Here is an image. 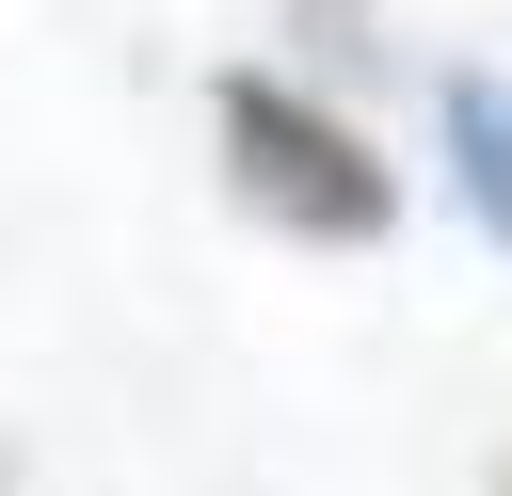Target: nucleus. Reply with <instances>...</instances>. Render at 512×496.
<instances>
[{"instance_id": "obj_1", "label": "nucleus", "mask_w": 512, "mask_h": 496, "mask_svg": "<svg viewBox=\"0 0 512 496\" xmlns=\"http://www.w3.org/2000/svg\"><path fill=\"white\" fill-rule=\"evenodd\" d=\"M208 128H224V176H240V208H272L288 240H384L400 224V176L368 160V128H336L320 96H288V80H224L208 96Z\"/></svg>"}, {"instance_id": "obj_2", "label": "nucleus", "mask_w": 512, "mask_h": 496, "mask_svg": "<svg viewBox=\"0 0 512 496\" xmlns=\"http://www.w3.org/2000/svg\"><path fill=\"white\" fill-rule=\"evenodd\" d=\"M448 144H464V192H480V224L512 240V96H496V80H464V96H448Z\"/></svg>"}]
</instances>
